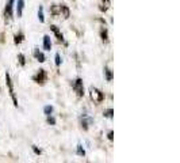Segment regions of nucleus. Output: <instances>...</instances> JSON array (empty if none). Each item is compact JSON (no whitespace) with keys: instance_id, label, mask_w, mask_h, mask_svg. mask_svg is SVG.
I'll use <instances>...</instances> for the list:
<instances>
[{"instance_id":"nucleus-1","label":"nucleus","mask_w":180,"mask_h":163,"mask_svg":"<svg viewBox=\"0 0 180 163\" xmlns=\"http://www.w3.org/2000/svg\"><path fill=\"white\" fill-rule=\"evenodd\" d=\"M6 83H7V87H8V90H10V95H11V98H12L14 106H15V108H18V99H16L15 92H14V84H12L11 76H10V73H8V72H6Z\"/></svg>"},{"instance_id":"nucleus-2","label":"nucleus","mask_w":180,"mask_h":163,"mask_svg":"<svg viewBox=\"0 0 180 163\" xmlns=\"http://www.w3.org/2000/svg\"><path fill=\"white\" fill-rule=\"evenodd\" d=\"M72 87H73V90H74V92L77 94V97H80L81 98L83 95H84V86H83V79H76L72 83Z\"/></svg>"},{"instance_id":"nucleus-3","label":"nucleus","mask_w":180,"mask_h":163,"mask_svg":"<svg viewBox=\"0 0 180 163\" xmlns=\"http://www.w3.org/2000/svg\"><path fill=\"white\" fill-rule=\"evenodd\" d=\"M91 98H92L95 102L100 104V102H103V101H104V92H102L100 90H98V88L92 87V88H91Z\"/></svg>"},{"instance_id":"nucleus-4","label":"nucleus","mask_w":180,"mask_h":163,"mask_svg":"<svg viewBox=\"0 0 180 163\" xmlns=\"http://www.w3.org/2000/svg\"><path fill=\"white\" fill-rule=\"evenodd\" d=\"M33 80H34L35 83L43 84L45 82H46V71H45V69H39L35 75L33 76Z\"/></svg>"},{"instance_id":"nucleus-5","label":"nucleus","mask_w":180,"mask_h":163,"mask_svg":"<svg viewBox=\"0 0 180 163\" xmlns=\"http://www.w3.org/2000/svg\"><path fill=\"white\" fill-rule=\"evenodd\" d=\"M12 8H14V0H8V3L6 4V10H4V16L8 19L12 18Z\"/></svg>"},{"instance_id":"nucleus-6","label":"nucleus","mask_w":180,"mask_h":163,"mask_svg":"<svg viewBox=\"0 0 180 163\" xmlns=\"http://www.w3.org/2000/svg\"><path fill=\"white\" fill-rule=\"evenodd\" d=\"M50 30L53 33H54V36L57 37V40L58 41H61V42H64V36H63V33L60 31V29L57 27V26H54V24H51L50 26Z\"/></svg>"},{"instance_id":"nucleus-7","label":"nucleus","mask_w":180,"mask_h":163,"mask_svg":"<svg viewBox=\"0 0 180 163\" xmlns=\"http://www.w3.org/2000/svg\"><path fill=\"white\" fill-rule=\"evenodd\" d=\"M34 57L38 60L39 63H45L46 61V57L43 55L42 52H39V49H34Z\"/></svg>"},{"instance_id":"nucleus-8","label":"nucleus","mask_w":180,"mask_h":163,"mask_svg":"<svg viewBox=\"0 0 180 163\" xmlns=\"http://www.w3.org/2000/svg\"><path fill=\"white\" fill-rule=\"evenodd\" d=\"M23 8H24V0H18V3H16V14H18V18L22 16Z\"/></svg>"},{"instance_id":"nucleus-9","label":"nucleus","mask_w":180,"mask_h":163,"mask_svg":"<svg viewBox=\"0 0 180 163\" xmlns=\"http://www.w3.org/2000/svg\"><path fill=\"white\" fill-rule=\"evenodd\" d=\"M43 49H45V50H50L51 49V41H50V37L49 36L43 37Z\"/></svg>"},{"instance_id":"nucleus-10","label":"nucleus","mask_w":180,"mask_h":163,"mask_svg":"<svg viewBox=\"0 0 180 163\" xmlns=\"http://www.w3.org/2000/svg\"><path fill=\"white\" fill-rule=\"evenodd\" d=\"M60 7V14L63 12L64 18H69V8L65 6V4H61V6H58Z\"/></svg>"},{"instance_id":"nucleus-11","label":"nucleus","mask_w":180,"mask_h":163,"mask_svg":"<svg viewBox=\"0 0 180 163\" xmlns=\"http://www.w3.org/2000/svg\"><path fill=\"white\" fill-rule=\"evenodd\" d=\"M104 76H106V80L107 82H113V78H114V73L110 68H104Z\"/></svg>"},{"instance_id":"nucleus-12","label":"nucleus","mask_w":180,"mask_h":163,"mask_svg":"<svg viewBox=\"0 0 180 163\" xmlns=\"http://www.w3.org/2000/svg\"><path fill=\"white\" fill-rule=\"evenodd\" d=\"M24 40V36H23V33H19V34H16L15 37H14V42H15L16 45H19L22 41Z\"/></svg>"},{"instance_id":"nucleus-13","label":"nucleus","mask_w":180,"mask_h":163,"mask_svg":"<svg viewBox=\"0 0 180 163\" xmlns=\"http://www.w3.org/2000/svg\"><path fill=\"white\" fill-rule=\"evenodd\" d=\"M100 37H102V40L104 41V42H107V41H108V30H107V29H102Z\"/></svg>"},{"instance_id":"nucleus-14","label":"nucleus","mask_w":180,"mask_h":163,"mask_svg":"<svg viewBox=\"0 0 180 163\" xmlns=\"http://www.w3.org/2000/svg\"><path fill=\"white\" fill-rule=\"evenodd\" d=\"M76 154H77L79 156H83V158L85 156V151H84V148H83L81 144H79L77 146V148H76Z\"/></svg>"},{"instance_id":"nucleus-15","label":"nucleus","mask_w":180,"mask_h":163,"mask_svg":"<svg viewBox=\"0 0 180 163\" xmlns=\"http://www.w3.org/2000/svg\"><path fill=\"white\" fill-rule=\"evenodd\" d=\"M38 19H39V22H41V23H43V22H45V16H43V8H42V6H39V8H38Z\"/></svg>"},{"instance_id":"nucleus-16","label":"nucleus","mask_w":180,"mask_h":163,"mask_svg":"<svg viewBox=\"0 0 180 163\" xmlns=\"http://www.w3.org/2000/svg\"><path fill=\"white\" fill-rule=\"evenodd\" d=\"M18 60H19L20 67H24V65H26V57H24L23 53H19V55H18Z\"/></svg>"},{"instance_id":"nucleus-17","label":"nucleus","mask_w":180,"mask_h":163,"mask_svg":"<svg viewBox=\"0 0 180 163\" xmlns=\"http://www.w3.org/2000/svg\"><path fill=\"white\" fill-rule=\"evenodd\" d=\"M50 12H51V15H54V16L60 15V7L58 6H51Z\"/></svg>"},{"instance_id":"nucleus-18","label":"nucleus","mask_w":180,"mask_h":163,"mask_svg":"<svg viewBox=\"0 0 180 163\" xmlns=\"http://www.w3.org/2000/svg\"><path fill=\"white\" fill-rule=\"evenodd\" d=\"M53 110H54V109H53V106H50V105H47V106L43 108V113L46 115H50L51 113H53Z\"/></svg>"},{"instance_id":"nucleus-19","label":"nucleus","mask_w":180,"mask_h":163,"mask_svg":"<svg viewBox=\"0 0 180 163\" xmlns=\"http://www.w3.org/2000/svg\"><path fill=\"white\" fill-rule=\"evenodd\" d=\"M103 115L104 117H107V118H113V115H114V110H113V108H110V109H107L104 113H103Z\"/></svg>"},{"instance_id":"nucleus-20","label":"nucleus","mask_w":180,"mask_h":163,"mask_svg":"<svg viewBox=\"0 0 180 163\" xmlns=\"http://www.w3.org/2000/svg\"><path fill=\"white\" fill-rule=\"evenodd\" d=\"M47 118H46V121H47V124H50V125H56V118L53 117V115H46Z\"/></svg>"},{"instance_id":"nucleus-21","label":"nucleus","mask_w":180,"mask_h":163,"mask_svg":"<svg viewBox=\"0 0 180 163\" xmlns=\"http://www.w3.org/2000/svg\"><path fill=\"white\" fill-rule=\"evenodd\" d=\"M56 65H57V67H60V65H61V56H60V53H57V55H56Z\"/></svg>"},{"instance_id":"nucleus-22","label":"nucleus","mask_w":180,"mask_h":163,"mask_svg":"<svg viewBox=\"0 0 180 163\" xmlns=\"http://www.w3.org/2000/svg\"><path fill=\"white\" fill-rule=\"evenodd\" d=\"M33 151L35 152L37 155H41V154H42V151H41V150H39L38 147H35V146H33Z\"/></svg>"},{"instance_id":"nucleus-23","label":"nucleus","mask_w":180,"mask_h":163,"mask_svg":"<svg viewBox=\"0 0 180 163\" xmlns=\"http://www.w3.org/2000/svg\"><path fill=\"white\" fill-rule=\"evenodd\" d=\"M107 137H108V140H114V132H113V131H110V132H108V135H107Z\"/></svg>"}]
</instances>
